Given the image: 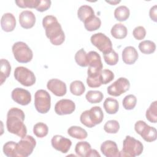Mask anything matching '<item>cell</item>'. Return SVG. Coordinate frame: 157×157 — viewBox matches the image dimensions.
Wrapping results in <instances>:
<instances>
[{"mask_svg": "<svg viewBox=\"0 0 157 157\" xmlns=\"http://www.w3.org/2000/svg\"><path fill=\"white\" fill-rule=\"evenodd\" d=\"M15 78L22 85L31 86L36 83V77L34 74L29 69L23 67H17L14 71Z\"/></svg>", "mask_w": 157, "mask_h": 157, "instance_id": "cell-9", "label": "cell"}, {"mask_svg": "<svg viewBox=\"0 0 157 157\" xmlns=\"http://www.w3.org/2000/svg\"><path fill=\"white\" fill-rule=\"evenodd\" d=\"M129 81L124 77H120L107 87V93L113 96H119L129 90Z\"/></svg>", "mask_w": 157, "mask_h": 157, "instance_id": "cell-11", "label": "cell"}, {"mask_svg": "<svg viewBox=\"0 0 157 157\" xmlns=\"http://www.w3.org/2000/svg\"><path fill=\"white\" fill-rule=\"evenodd\" d=\"M110 33L114 38L122 39L126 37L128 29L124 25L121 23H117L112 26Z\"/></svg>", "mask_w": 157, "mask_h": 157, "instance_id": "cell-22", "label": "cell"}, {"mask_svg": "<svg viewBox=\"0 0 157 157\" xmlns=\"http://www.w3.org/2000/svg\"><path fill=\"white\" fill-rule=\"evenodd\" d=\"M101 151L106 157H118L120 155L117 144L110 140H105L101 144Z\"/></svg>", "mask_w": 157, "mask_h": 157, "instance_id": "cell-16", "label": "cell"}, {"mask_svg": "<svg viewBox=\"0 0 157 157\" xmlns=\"http://www.w3.org/2000/svg\"><path fill=\"white\" fill-rule=\"evenodd\" d=\"M145 116L147 119L151 123H156L157 122V101L153 102L149 108L147 110Z\"/></svg>", "mask_w": 157, "mask_h": 157, "instance_id": "cell-32", "label": "cell"}, {"mask_svg": "<svg viewBox=\"0 0 157 157\" xmlns=\"http://www.w3.org/2000/svg\"><path fill=\"white\" fill-rule=\"evenodd\" d=\"M36 145L35 139L29 135H26L17 143V157H27L33 151Z\"/></svg>", "mask_w": 157, "mask_h": 157, "instance_id": "cell-5", "label": "cell"}, {"mask_svg": "<svg viewBox=\"0 0 157 157\" xmlns=\"http://www.w3.org/2000/svg\"><path fill=\"white\" fill-rule=\"evenodd\" d=\"M88 69L87 74L88 77H98L101 74L103 68L100 55L94 51H90L87 53Z\"/></svg>", "mask_w": 157, "mask_h": 157, "instance_id": "cell-7", "label": "cell"}, {"mask_svg": "<svg viewBox=\"0 0 157 157\" xmlns=\"http://www.w3.org/2000/svg\"><path fill=\"white\" fill-rule=\"evenodd\" d=\"M94 15V12L93 8L88 5L80 6L77 10V17L83 23Z\"/></svg>", "mask_w": 157, "mask_h": 157, "instance_id": "cell-21", "label": "cell"}, {"mask_svg": "<svg viewBox=\"0 0 157 157\" xmlns=\"http://www.w3.org/2000/svg\"><path fill=\"white\" fill-rule=\"evenodd\" d=\"M139 57V54L136 49L132 46L126 47L122 52L123 61L128 65L134 64Z\"/></svg>", "mask_w": 157, "mask_h": 157, "instance_id": "cell-18", "label": "cell"}, {"mask_svg": "<svg viewBox=\"0 0 157 157\" xmlns=\"http://www.w3.org/2000/svg\"><path fill=\"white\" fill-rule=\"evenodd\" d=\"M139 48L142 53L149 55L155 52L156 50V44L151 40H143L139 43Z\"/></svg>", "mask_w": 157, "mask_h": 157, "instance_id": "cell-28", "label": "cell"}, {"mask_svg": "<svg viewBox=\"0 0 157 157\" xmlns=\"http://www.w3.org/2000/svg\"><path fill=\"white\" fill-rule=\"evenodd\" d=\"M144 150L142 143L134 137L127 136L123 142V148L119 156L134 157L140 155Z\"/></svg>", "mask_w": 157, "mask_h": 157, "instance_id": "cell-3", "label": "cell"}, {"mask_svg": "<svg viewBox=\"0 0 157 157\" xmlns=\"http://www.w3.org/2000/svg\"><path fill=\"white\" fill-rule=\"evenodd\" d=\"M2 29L5 32H11L16 26V20L14 15L11 13H4L1 20Z\"/></svg>", "mask_w": 157, "mask_h": 157, "instance_id": "cell-19", "label": "cell"}, {"mask_svg": "<svg viewBox=\"0 0 157 157\" xmlns=\"http://www.w3.org/2000/svg\"><path fill=\"white\" fill-rule=\"evenodd\" d=\"M15 59L20 63L30 62L33 57V53L29 46L23 42H17L12 47Z\"/></svg>", "mask_w": 157, "mask_h": 157, "instance_id": "cell-4", "label": "cell"}, {"mask_svg": "<svg viewBox=\"0 0 157 157\" xmlns=\"http://www.w3.org/2000/svg\"><path fill=\"white\" fill-rule=\"evenodd\" d=\"M0 78L1 85H2L6 78L9 77L11 72V66L10 63L6 59H1L0 61Z\"/></svg>", "mask_w": 157, "mask_h": 157, "instance_id": "cell-23", "label": "cell"}, {"mask_svg": "<svg viewBox=\"0 0 157 157\" xmlns=\"http://www.w3.org/2000/svg\"><path fill=\"white\" fill-rule=\"evenodd\" d=\"M11 97L15 102L21 105H26L31 101V94L29 91L21 88H16L13 90Z\"/></svg>", "mask_w": 157, "mask_h": 157, "instance_id": "cell-12", "label": "cell"}, {"mask_svg": "<svg viewBox=\"0 0 157 157\" xmlns=\"http://www.w3.org/2000/svg\"><path fill=\"white\" fill-rule=\"evenodd\" d=\"M91 149V145L88 142L81 141L76 144L75 151L79 156L86 157Z\"/></svg>", "mask_w": 157, "mask_h": 157, "instance_id": "cell-27", "label": "cell"}, {"mask_svg": "<svg viewBox=\"0 0 157 157\" xmlns=\"http://www.w3.org/2000/svg\"><path fill=\"white\" fill-rule=\"evenodd\" d=\"M104 129L109 134H116L120 129V124L117 120H109L105 123Z\"/></svg>", "mask_w": 157, "mask_h": 157, "instance_id": "cell-36", "label": "cell"}, {"mask_svg": "<svg viewBox=\"0 0 157 157\" xmlns=\"http://www.w3.org/2000/svg\"><path fill=\"white\" fill-rule=\"evenodd\" d=\"M34 106L40 113H47L51 107V97L44 90H39L34 94Z\"/></svg>", "mask_w": 157, "mask_h": 157, "instance_id": "cell-6", "label": "cell"}, {"mask_svg": "<svg viewBox=\"0 0 157 157\" xmlns=\"http://www.w3.org/2000/svg\"><path fill=\"white\" fill-rule=\"evenodd\" d=\"M107 2L112 4V5H116L117 4L120 3L121 1H105Z\"/></svg>", "mask_w": 157, "mask_h": 157, "instance_id": "cell-47", "label": "cell"}, {"mask_svg": "<svg viewBox=\"0 0 157 157\" xmlns=\"http://www.w3.org/2000/svg\"><path fill=\"white\" fill-rule=\"evenodd\" d=\"M51 3L52 2L50 0H39V2L36 9L40 12L46 11L50 7Z\"/></svg>", "mask_w": 157, "mask_h": 157, "instance_id": "cell-44", "label": "cell"}, {"mask_svg": "<svg viewBox=\"0 0 157 157\" xmlns=\"http://www.w3.org/2000/svg\"><path fill=\"white\" fill-rule=\"evenodd\" d=\"M25 115L23 111L17 107L10 109L7 114V131L22 138L26 135L27 129L24 124Z\"/></svg>", "mask_w": 157, "mask_h": 157, "instance_id": "cell-1", "label": "cell"}, {"mask_svg": "<svg viewBox=\"0 0 157 157\" xmlns=\"http://www.w3.org/2000/svg\"><path fill=\"white\" fill-rule=\"evenodd\" d=\"M51 143L55 149L63 153H67L72 145L70 139L61 135L54 136L51 140Z\"/></svg>", "mask_w": 157, "mask_h": 157, "instance_id": "cell-14", "label": "cell"}, {"mask_svg": "<svg viewBox=\"0 0 157 157\" xmlns=\"http://www.w3.org/2000/svg\"><path fill=\"white\" fill-rule=\"evenodd\" d=\"M75 61L77 64L81 67H87L88 66L87 53L83 48H81L76 52L75 55Z\"/></svg>", "mask_w": 157, "mask_h": 157, "instance_id": "cell-34", "label": "cell"}, {"mask_svg": "<svg viewBox=\"0 0 157 157\" xmlns=\"http://www.w3.org/2000/svg\"><path fill=\"white\" fill-rule=\"evenodd\" d=\"M86 99L91 104H97L102 101L104 95L103 93L99 91L90 90L87 92L85 95Z\"/></svg>", "mask_w": 157, "mask_h": 157, "instance_id": "cell-29", "label": "cell"}, {"mask_svg": "<svg viewBox=\"0 0 157 157\" xmlns=\"http://www.w3.org/2000/svg\"><path fill=\"white\" fill-rule=\"evenodd\" d=\"M67 134L72 137L77 139H85L87 137L88 134L85 129L77 126H72L67 129Z\"/></svg>", "mask_w": 157, "mask_h": 157, "instance_id": "cell-24", "label": "cell"}, {"mask_svg": "<svg viewBox=\"0 0 157 157\" xmlns=\"http://www.w3.org/2000/svg\"><path fill=\"white\" fill-rule=\"evenodd\" d=\"M75 104L72 100L63 99L58 101L55 105V113L59 115H69L74 112Z\"/></svg>", "mask_w": 157, "mask_h": 157, "instance_id": "cell-13", "label": "cell"}, {"mask_svg": "<svg viewBox=\"0 0 157 157\" xmlns=\"http://www.w3.org/2000/svg\"><path fill=\"white\" fill-rule=\"evenodd\" d=\"M39 2V0H19L15 1L18 7L20 8L36 9Z\"/></svg>", "mask_w": 157, "mask_h": 157, "instance_id": "cell-39", "label": "cell"}, {"mask_svg": "<svg viewBox=\"0 0 157 157\" xmlns=\"http://www.w3.org/2000/svg\"><path fill=\"white\" fill-rule=\"evenodd\" d=\"M83 23L84 26L87 31H94L100 28L101 25V21L99 17L94 15L90 19L86 20Z\"/></svg>", "mask_w": 157, "mask_h": 157, "instance_id": "cell-30", "label": "cell"}, {"mask_svg": "<svg viewBox=\"0 0 157 157\" xmlns=\"http://www.w3.org/2000/svg\"><path fill=\"white\" fill-rule=\"evenodd\" d=\"M33 132L37 137L42 138L48 134V128L44 123L39 122L34 124L33 127Z\"/></svg>", "mask_w": 157, "mask_h": 157, "instance_id": "cell-33", "label": "cell"}, {"mask_svg": "<svg viewBox=\"0 0 157 157\" xmlns=\"http://www.w3.org/2000/svg\"><path fill=\"white\" fill-rule=\"evenodd\" d=\"M88 116L91 121L96 126L100 124L104 118V113L101 108L99 106H94L88 110Z\"/></svg>", "mask_w": 157, "mask_h": 157, "instance_id": "cell-20", "label": "cell"}, {"mask_svg": "<svg viewBox=\"0 0 157 157\" xmlns=\"http://www.w3.org/2000/svg\"><path fill=\"white\" fill-rule=\"evenodd\" d=\"M71 93L75 96H81L85 91V86L83 82L80 80H75L70 84Z\"/></svg>", "mask_w": 157, "mask_h": 157, "instance_id": "cell-31", "label": "cell"}, {"mask_svg": "<svg viewBox=\"0 0 157 157\" xmlns=\"http://www.w3.org/2000/svg\"><path fill=\"white\" fill-rule=\"evenodd\" d=\"M149 15L151 20L155 22L157 21V6L155 5L151 7L149 11Z\"/></svg>", "mask_w": 157, "mask_h": 157, "instance_id": "cell-45", "label": "cell"}, {"mask_svg": "<svg viewBox=\"0 0 157 157\" xmlns=\"http://www.w3.org/2000/svg\"><path fill=\"white\" fill-rule=\"evenodd\" d=\"M129 9L125 6H120L117 7L114 11V17L119 21H124L129 18Z\"/></svg>", "mask_w": 157, "mask_h": 157, "instance_id": "cell-26", "label": "cell"}, {"mask_svg": "<svg viewBox=\"0 0 157 157\" xmlns=\"http://www.w3.org/2000/svg\"><path fill=\"white\" fill-rule=\"evenodd\" d=\"M105 62L110 66L116 65L118 61V54L112 49L109 52L104 54Z\"/></svg>", "mask_w": 157, "mask_h": 157, "instance_id": "cell-37", "label": "cell"}, {"mask_svg": "<svg viewBox=\"0 0 157 157\" xmlns=\"http://www.w3.org/2000/svg\"><path fill=\"white\" fill-rule=\"evenodd\" d=\"M104 108L109 114H115L119 109V103L118 101L112 98H107L104 102Z\"/></svg>", "mask_w": 157, "mask_h": 157, "instance_id": "cell-25", "label": "cell"}, {"mask_svg": "<svg viewBox=\"0 0 157 157\" xmlns=\"http://www.w3.org/2000/svg\"><path fill=\"white\" fill-rule=\"evenodd\" d=\"M19 22L22 28L25 29H30L35 25V15L31 11L24 10L20 13Z\"/></svg>", "mask_w": 157, "mask_h": 157, "instance_id": "cell-17", "label": "cell"}, {"mask_svg": "<svg viewBox=\"0 0 157 157\" xmlns=\"http://www.w3.org/2000/svg\"><path fill=\"white\" fill-rule=\"evenodd\" d=\"M17 143L13 141H9L3 145L4 154L8 157H17L16 153Z\"/></svg>", "mask_w": 157, "mask_h": 157, "instance_id": "cell-35", "label": "cell"}, {"mask_svg": "<svg viewBox=\"0 0 157 157\" xmlns=\"http://www.w3.org/2000/svg\"><path fill=\"white\" fill-rule=\"evenodd\" d=\"M114 74L109 69H103L101 72V81L102 84L106 85L114 78Z\"/></svg>", "mask_w": 157, "mask_h": 157, "instance_id": "cell-40", "label": "cell"}, {"mask_svg": "<svg viewBox=\"0 0 157 157\" xmlns=\"http://www.w3.org/2000/svg\"><path fill=\"white\" fill-rule=\"evenodd\" d=\"M134 129L146 142H151L156 140L157 138V131L156 128L150 126L144 121H137L135 123Z\"/></svg>", "mask_w": 157, "mask_h": 157, "instance_id": "cell-8", "label": "cell"}, {"mask_svg": "<svg viewBox=\"0 0 157 157\" xmlns=\"http://www.w3.org/2000/svg\"><path fill=\"white\" fill-rule=\"evenodd\" d=\"M47 88L56 96H63L66 94L67 88L66 83L57 78H52L48 81Z\"/></svg>", "mask_w": 157, "mask_h": 157, "instance_id": "cell-15", "label": "cell"}, {"mask_svg": "<svg viewBox=\"0 0 157 157\" xmlns=\"http://www.w3.org/2000/svg\"><path fill=\"white\" fill-rule=\"evenodd\" d=\"M132 35L136 39L139 40H142L146 36V30L145 28L142 26H137L133 29Z\"/></svg>", "mask_w": 157, "mask_h": 157, "instance_id": "cell-41", "label": "cell"}, {"mask_svg": "<svg viewBox=\"0 0 157 157\" xmlns=\"http://www.w3.org/2000/svg\"><path fill=\"white\" fill-rule=\"evenodd\" d=\"M80 122L88 128H93L95 126V125L91 121L89 116H88V110H86L83 112L80 117Z\"/></svg>", "mask_w": 157, "mask_h": 157, "instance_id": "cell-42", "label": "cell"}, {"mask_svg": "<svg viewBox=\"0 0 157 157\" xmlns=\"http://www.w3.org/2000/svg\"><path fill=\"white\" fill-rule=\"evenodd\" d=\"M101 75V74H100ZM100 75L96 77H88L86 78V83L88 86L91 88H98L101 86Z\"/></svg>", "mask_w": 157, "mask_h": 157, "instance_id": "cell-43", "label": "cell"}, {"mask_svg": "<svg viewBox=\"0 0 157 157\" xmlns=\"http://www.w3.org/2000/svg\"><path fill=\"white\" fill-rule=\"evenodd\" d=\"M90 156H94V157H100L101 155L99 154V153L97 151V150L94 149H91L88 154L87 155L86 157H90Z\"/></svg>", "mask_w": 157, "mask_h": 157, "instance_id": "cell-46", "label": "cell"}, {"mask_svg": "<svg viewBox=\"0 0 157 157\" xmlns=\"http://www.w3.org/2000/svg\"><path fill=\"white\" fill-rule=\"evenodd\" d=\"M91 44L98 48L103 54L111 51L112 48V43L110 39L104 34L98 33L94 34L90 38Z\"/></svg>", "mask_w": 157, "mask_h": 157, "instance_id": "cell-10", "label": "cell"}, {"mask_svg": "<svg viewBox=\"0 0 157 157\" xmlns=\"http://www.w3.org/2000/svg\"><path fill=\"white\" fill-rule=\"evenodd\" d=\"M42 26L45 29L46 36L54 45H61L65 40V34L57 18L53 15L44 17Z\"/></svg>", "mask_w": 157, "mask_h": 157, "instance_id": "cell-2", "label": "cell"}, {"mask_svg": "<svg viewBox=\"0 0 157 157\" xmlns=\"http://www.w3.org/2000/svg\"><path fill=\"white\" fill-rule=\"evenodd\" d=\"M137 98L133 94L126 96L123 100V106L126 110H132L136 105Z\"/></svg>", "mask_w": 157, "mask_h": 157, "instance_id": "cell-38", "label": "cell"}]
</instances>
